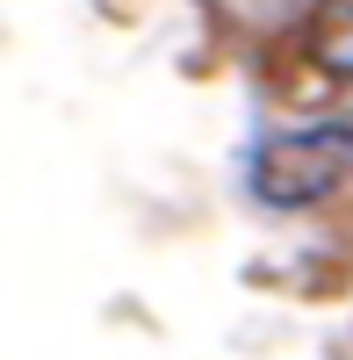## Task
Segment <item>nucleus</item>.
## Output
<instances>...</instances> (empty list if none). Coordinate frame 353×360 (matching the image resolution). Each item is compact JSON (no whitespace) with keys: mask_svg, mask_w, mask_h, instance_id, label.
<instances>
[{"mask_svg":"<svg viewBox=\"0 0 353 360\" xmlns=\"http://www.w3.org/2000/svg\"><path fill=\"white\" fill-rule=\"evenodd\" d=\"M353 180V123H303L252 152V195L267 209H310Z\"/></svg>","mask_w":353,"mask_h":360,"instance_id":"nucleus-1","label":"nucleus"},{"mask_svg":"<svg viewBox=\"0 0 353 360\" xmlns=\"http://www.w3.org/2000/svg\"><path fill=\"white\" fill-rule=\"evenodd\" d=\"M310 58L332 79H353V0H317V15H310Z\"/></svg>","mask_w":353,"mask_h":360,"instance_id":"nucleus-2","label":"nucleus"}]
</instances>
